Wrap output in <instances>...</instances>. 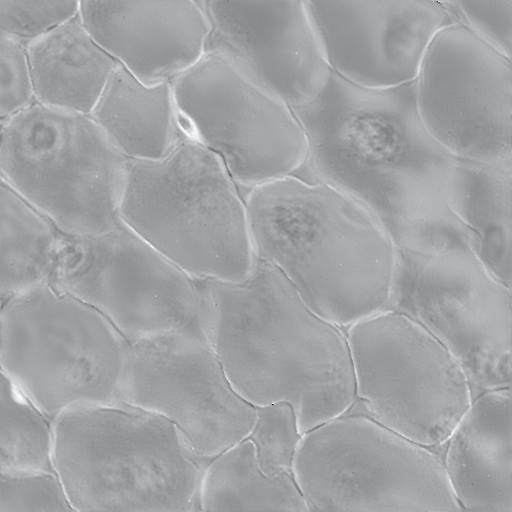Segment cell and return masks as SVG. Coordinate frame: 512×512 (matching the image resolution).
<instances>
[{"label":"cell","instance_id":"cell-11","mask_svg":"<svg viewBox=\"0 0 512 512\" xmlns=\"http://www.w3.org/2000/svg\"><path fill=\"white\" fill-rule=\"evenodd\" d=\"M49 284L99 311L130 345L173 330L200 331L196 279L123 222L101 233L63 232Z\"/></svg>","mask_w":512,"mask_h":512},{"label":"cell","instance_id":"cell-9","mask_svg":"<svg viewBox=\"0 0 512 512\" xmlns=\"http://www.w3.org/2000/svg\"><path fill=\"white\" fill-rule=\"evenodd\" d=\"M345 334L355 383L346 412L442 449L472 401L454 356L420 324L390 310L354 323Z\"/></svg>","mask_w":512,"mask_h":512},{"label":"cell","instance_id":"cell-10","mask_svg":"<svg viewBox=\"0 0 512 512\" xmlns=\"http://www.w3.org/2000/svg\"><path fill=\"white\" fill-rule=\"evenodd\" d=\"M385 310L411 318L454 356L472 399L510 387L511 288L471 249L397 248Z\"/></svg>","mask_w":512,"mask_h":512},{"label":"cell","instance_id":"cell-20","mask_svg":"<svg viewBox=\"0 0 512 512\" xmlns=\"http://www.w3.org/2000/svg\"><path fill=\"white\" fill-rule=\"evenodd\" d=\"M36 101L90 115L118 66L78 14L26 47Z\"/></svg>","mask_w":512,"mask_h":512},{"label":"cell","instance_id":"cell-25","mask_svg":"<svg viewBox=\"0 0 512 512\" xmlns=\"http://www.w3.org/2000/svg\"><path fill=\"white\" fill-rule=\"evenodd\" d=\"M255 408V420L246 438L254 446L260 469L269 476L292 473L302 437L294 408L285 401Z\"/></svg>","mask_w":512,"mask_h":512},{"label":"cell","instance_id":"cell-21","mask_svg":"<svg viewBox=\"0 0 512 512\" xmlns=\"http://www.w3.org/2000/svg\"><path fill=\"white\" fill-rule=\"evenodd\" d=\"M511 184L512 159L455 158L446 185L448 207L475 239L472 251L510 288Z\"/></svg>","mask_w":512,"mask_h":512},{"label":"cell","instance_id":"cell-13","mask_svg":"<svg viewBox=\"0 0 512 512\" xmlns=\"http://www.w3.org/2000/svg\"><path fill=\"white\" fill-rule=\"evenodd\" d=\"M414 82L421 121L450 154L512 159L510 58L454 22L434 37Z\"/></svg>","mask_w":512,"mask_h":512},{"label":"cell","instance_id":"cell-27","mask_svg":"<svg viewBox=\"0 0 512 512\" xmlns=\"http://www.w3.org/2000/svg\"><path fill=\"white\" fill-rule=\"evenodd\" d=\"M79 9L80 1L0 0V35L27 47L77 16Z\"/></svg>","mask_w":512,"mask_h":512},{"label":"cell","instance_id":"cell-24","mask_svg":"<svg viewBox=\"0 0 512 512\" xmlns=\"http://www.w3.org/2000/svg\"><path fill=\"white\" fill-rule=\"evenodd\" d=\"M0 470L56 472L53 421L1 371Z\"/></svg>","mask_w":512,"mask_h":512},{"label":"cell","instance_id":"cell-5","mask_svg":"<svg viewBox=\"0 0 512 512\" xmlns=\"http://www.w3.org/2000/svg\"><path fill=\"white\" fill-rule=\"evenodd\" d=\"M121 221L197 280L238 282L253 267L244 195L221 159L193 139L129 160Z\"/></svg>","mask_w":512,"mask_h":512},{"label":"cell","instance_id":"cell-28","mask_svg":"<svg viewBox=\"0 0 512 512\" xmlns=\"http://www.w3.org/2000/svg\"><path fill=\"white\" fill-rule=\"evenodd\" d=\"M456 23L511 59L512 0L443 2Z\"/></svg>","mask_w":512,"mask_h":512},{"label":"cell","instance_id":"cell-1","mask_svg":"<svg viewBox=\"0 0 512 512\" xmlns=\"http://www.w3.org/2000/svg\"><path fill=\"white\" fill-rule=\"evenodd\" d=\"M292 109L307 144L296 175L352 198L378 221L396 248L472 250V233L446 201L456 157L422 123L415 82L371 89L332 72L316 98Z\"/></svg>","mask_w":512,"mask_h":512},{"label":"cell","instance_id":"cell-2","mask_svg":"<svg viewBox=\"0 0 512 512\" xmlns=\"http://www.w3.org/2000/svg\"><path fill=\"white\" fill-rule=\"evenodd\" d=\"M196 281L199 330L247 402L290 403L301 434L349 409L345 331L316 314L280 270L255 256L241 281Z\"/></svg>","mask_w":512,"mask_h":512},{"label":"cell","instance_id":"cell-4","mask_svg":"<svg viewBox=\"0 0 512 512\" xmlns=\"http://www.w3.org/2000/svg\"><path fill=\"white\" fill-rule=\"evenodd\" d=\"M54 467L74 511H201L212 458L165 417L125 401L53 420Z\"/></svg>","mask_w":512,"mask_h":512},{"label":"cell","instance_id":"cell-23","mask_svg":"<svg viewBox=\"0 0 512 512\" xmlns=\"http://www.w3.org/2000/svg\"><path fill=\"white\" fill-rule=\"evenodd\" d=\"M200 508L310 511L293 473L265 474L247 438L211 459L202 479Z\"/></svg>","mask_w":512,"mask_h":512},{"label":"cell","instance_id":"cell-12","mask_svg":"<svg viewBox=\"0 0 512 512\" xmlns=\"http://www.w3.org/2000/svg\"><path fill=\"white\" fill-rule=\"evenodd\" d=\"M171 85L187 136L221 159L240 190L302 168L306 137L293 109L222 58L205 53Z\"/></svg>","mask_w":512,"mask_h":512},{"label":"cell","instance_id":"cell-26","mask_svg":"<svg viewBox=\"0 0 512 512\" xmlns=\"http://www.w3.org/2000/svg\"><path fill=\"white\" fill-rule=\"evenodd\" d=\"M74 511L57 472L0 470V512Z\"/></svg>","mask_w":512,"mask_h":512},{"label":"cell","instance_id":"cell-7","mask_svg":"<svg viewBox=\"0 0 512 512\" xmlns=\"http://www.w3.org/2000/svg\"><path fill=\"white\" fill-rule=\"evenodd\" d=\"M442 454L344 412L302 434L292 473L310 511L463 510Z\"/></svg>","mask_w":512,"mask_h":512},{"label":"cell","instance_id":"cell-14","mask_svg":"<svg viewBox=\"0 0 512 512\" xmlns=\"http://www.w3.org/2000/svg\"><path fill=\"white\" fill-rule=\"evenodd\" d=\"M122 401L168 419L207 458L245 439L256 416L194 329L131 344Z\"/></svg>","mask_w":512,"mask_h":512},{"label":"cell","instance_id":"cell-17","mask_svg":"<svg viewBox=\"0 0 512 512\" xmlns=\"http://www.w3.org/2000/svg\"><path fill=\"white\" fill-rule=\"evenodd\" d=\"M95 40L148 85L172 84L205 54L210 24L202 1H80Z\"/></svg>","mask_w":512,"mask_h":512},{"label":"cell","instance_id":"cell-18","mask_svg":"<svg viewBox=\"0 0 512 512\" xmlns=\"http://www.w3.org/2000/svg\"><path fill=\"white\" fill-rule=\"evenodd\" d=\"M511 389L481 393L444 444L451 490L462 509L512 512Z\"/></svg>","mask_w":512,"mask_h":512},{"label":"cell","instance_id":"cell-3","mask_svg":"<svg viewBox=\"0 0 512 512\" xmlns=\"http://www.w3.org/2000/svg\"><path fill=\"white\" fill-rule=\"evenodd\" d=\"M255 256L344 331L386 309L397 248L360 204L293 174L244 195Z\"/></svg>","mask_w":512,"mask_h":512},{"label":"cell","instance_id":"cell-16","mask_svg":"<svg viewBox=\"0 0 512 512\" xmlns=\"http://www.w3.org/2000/svg\"><path fill=\"white\" fill-rule=\"evenodd\" d=\"M304 2L331 71L371 89L414 82L434 37L454 23L438 1Z\"/></svg>","mask_w":512,"mask_h":512},{"label":"cell","instance_id":"cell-22","mask_svg":"<svg viewBox=\"0 0 512 512\" xmlns=\"http://www.w3.org/2000/svg\"><path fill=\"white\" fill-rule=\"evenodd\" d=\"M2 303L49 283L62 231L41 210L4 181L0 184Z\"/></svg>","mask_w":512,"mask_h":512},{"label":"cell","instance_id":"cell-15","mask_svg":"<svg viewBox=\"0 0 512 512\" xmlns=\"http://www.w3.org/2000/svg\"><path fill=\"white\" fill-rule=\"evenodd\" d=\"M205 53L291 108L318 96L331 76L304 1H202Z\"/></svg>","mask_w":512,"mask_h":512},{"label":"cell","instance_id":"cell-19","mask_svg":"<svg viewBox=\"0 0 512 512\" xmlns=\"http://www.w3.org/2000/svg\"><path fill=\"white\" fill-rule=\"evenodd\" d=\"M91 118L128 160H155L188 139L172 85H148L118 64Z\"/></svg>","mask_w":512,"mask_h":512},{"label":"cell","instance_id":"cell-29","mask_svg":"<svg viewBox=\"0 0 512 512\" xmlns=\"http://www.w3.org/2000/svg\"><path fill=\"white\" fill-rule=\"evenodd\" d=\"M0 115L8 119L36 103L26 47L0 35Z\"/></svg>","mask_w":512,"mask_h":512},{"label":"cell","instance_id":"cell-8","mask_svg":"<svg viewBox=\"0 0 512 512\" xmlns=\"http://www.w3.org/2000/svg\"><path fill=\"white\" fill-rule=\"evenodd\" d=\"M128 162L87 114L36 102L1 121V181L64 233H101L122 223Z\"/></svg>","mask_w":512,"mask_h":512},{"label":"cell","instance_id":"cell-6","mask_svg":"<svg viewBox=\"0 0 512 512\" xmlns=\"http://www.w3.org/2000/svg\"><path fill=\"white\" fill-rule=\"evenodd\" d=\"M130 350L99 311L49 283L2 303L1 371L52 421L121 401Z\"/></svg>","mask_w":512,"mask_h":512}]
</instances>
